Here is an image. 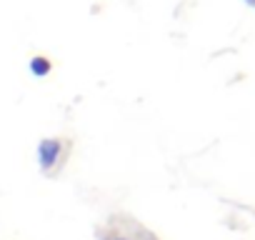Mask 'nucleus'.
Wrapping results in <instances>:
<instances>
[{"label": "nucleus", "mask_w": 255, "mask_h": 240, "mask_svg": "<svg viewBox=\"0 0 255 240\" xmlns=\"http://www.w3.org/2000/svg\"><path fill=\"white\" fill-rule=\"evenodd\" d=\"M30 70H33V75H48L50 73V63L45 58H33L30 60Z\"/></svg>", "instance_id": "f03ea898"}, {"label": "nucleus", "mask_w": 255, "mask_h": 240, "mask_svg": "<svg viewBox=\"0 0 255 240\" xmlns=\"http://www.w3.org/2000/svg\"><path fill=\"white\" fill-rule=\"evenodd\" d=\"M115 240H125V238H115Z\"/></svg>", "instance_id": "7ed1b4c3"}, {"label": "nucleus", "mask_w": 255, "mask_h": 240, "mask_svg": "<svg viewBox=\"0 0 255 240\" xmlns=\"http://www.w3.org/2000/svg\"><path fill=\"white\" fill-rule=\"evenodd\" d=\"M60 150H63L60 140H53V138L40 140V145H38V163H40V168L43 170H53L55 163L60 160Z\"/></svg>", "instance_id": "f257e3e1"}]
</instances>
